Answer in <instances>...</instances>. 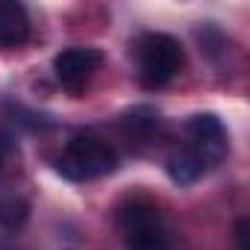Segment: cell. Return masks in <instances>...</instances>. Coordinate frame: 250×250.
Listing matches in <instances>:
<instances>
[{
  "mask_svg": "<svg viewBox=\"0 0 250 250\" xmlns=\"http://www.w3.org/2000/svg\"><path fill=\"white\" fill-rule=\"evenodd\" d=\"M118 229L127 250H168L171 235L156 203L147 197H130L118 209Z\"/></svg>",
  "mask_w": 250,
  "mask_h": 250,
  "instance_id": "cell-1",
  "label": "cell"
},
{
  "mask_svg": "<svg viewBox=\"0 0 250 250\" xmlns=\"http://www.w3.org/2000/svg\"><path fill=\"white\" fill-rule=\"evenodd\" d=\"M136 62H139L142 85L145 88H162L183 71L186 50L168 33H147L136 42Z\"/></svg>",
  "mask_w": 250,
  "mask_h": 250,
  "instance_id": "cell-2",
  "label": "cell"
},
{
  "mask_svg": "<svg viewBox=\"0 0 250 250\" xmlns=\"http://www.w3.org/2000/svg\"><path fill=\"white\" fill-rule=\"evenodd\" d=\"M115 168H118L115 147L97 136H74L56 162V171L71 183L100 180V177L112 174Z\"/></svg>",
  "mask_w": 250,
  "mask_h": 250,
  "instance_id": "cell-3",
  "label": "cell"
},
{
  "mask_svg": "<svg viewBox=\"0 0 250 250\" xmlns=\"http://www.w3.org/2000/svg\"><path fill=\"white\" fill-rule=\"evenodd\" d=\"M100 65H103V53L97 47H68V50L56 53V59H53L56 80L71 94H80L94 80Z\"/></svg>",
  "mask_w": 250,
  "mask_h": 250,
  "instance_id": "cell-4",
  "label": "cell"
},
{
  "mask_svg": "<svg viewBox=\"0 0 250 250\" xmlns=\"http://www.w3.org/2000/svg\"><path fill=\"white\" fill-rule=\"evenodd\" d=\"M186 136H188V145L203 156V162H206L209 168H215V165L227 156V150H229V145H227V130H224L221 118L212 115V112L191 115V118L186 121Z\"/></svg>",
  "mask_w": 250,
  "mask_h": 250,
  "instance_id": "cell-5",
  "label": "cell"
},
{
  "mask_svg": "<svg viewBox=\"0 0 250 250\" xmlns=\"http://www.w3.org/2000/svg\"><path fill=\"white\" fill-rule=\"evenodd\" d=\"M30 15L15 0H0V50H12L30 42Z\"/></svg>",
  "mask_w": 250,
  "mask_h": 250,
  "instance_id": "cell-6",
  "label": "cell"
},
{
  "mask_svg": "<svg viewBox=\"0 0 250 250\" xmlns=\"http://www.w3.org/2000/svg\"><path fill=\"white\" fill-rule=\"evenodd\" d=\"M165 171H168V177H171L177 186H194V183L209 171V165L203 162V156H200L191 145H186V147H180V150H174V153L168 156Z\"/></svg>",
  "mask_w": 250,
  "mask_h": 250,
  "instance_id": "cell-7",
  "label": "cell"
},
{
  "mask_svg": "<svg viewBox=\"0 0 250 250\" xmlns=\"http://www.w3.org/2000/svg\"><path fill=\"white\" fill-rule=\"evenodd\" d=\"M121 127L127 130V136H150L159 127V112L153 106H136L130 112H124Z\"/></svg>",
  "mask_w": 250,
  "mask_h": 250,
  "instance_id": "cell-8",
  "label": "cell"
},
{
  "mask_svg": "<svg viewBox=\"0 0 250 250\" xmlns=\"http://www.w3.org/2000/svg\"><path fill=\"white\" fill-rule=\"evenodd\" d=\"M30 218V203L18 194H3L0 197V227L3 229H21Z\"/></svg>",
  "mask_w": 250,
  "mask_h": 250,
  "instance_id": "cell-9",
  "label": "cell"
},
{
  "mask_svg": "<svg viewBox=\"0 0 250 250\" xmlns=\"http://www.w3.org/2000/svg\"><path fill=\"white\" fill-rule=\"evenodd\" d=\"M235 244H238V250H250V221L247 218L235 221Z\"/></svg>",
  "mask_w": 250,
  "mask_h": 250,
  "instance_id": "cell-10",
  "label": "cell"
},
{
  "mask_svg": "<svg viewBox=\"0 0 250 250\" xmlns=\"http://www.w3.org/2000/svg\"><path fill=\"white\" fill-rule=\"evenodd\" d=\"M9 153H12V142H9V136H3V133H0V174H3V168H6V159H9Z\"/></svg>",
  "mask_w": 250,
  "mask_h": 250,
  "instance_id": "cell-11",
  "label": "cell"
}]
</instances>
